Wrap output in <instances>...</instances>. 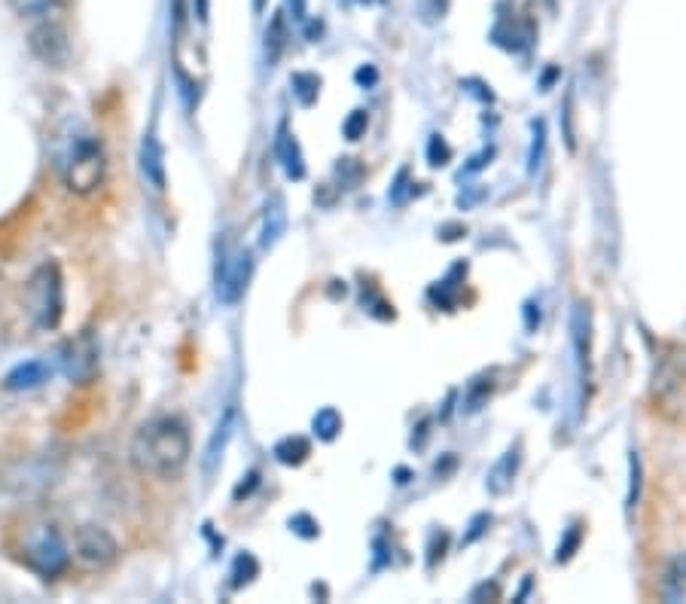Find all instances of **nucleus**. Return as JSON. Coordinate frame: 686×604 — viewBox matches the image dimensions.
Listing matches in <instances>:
<instances>
[{
    "label": "nucleus",
    "instance_id": "9d476101",
    "mask_svg": "<svg viewBox=\"0 0 686 604\" xmlns=\"http://www.w3.org/2000/svg\"><path fill=\"white\" fill-rule=\"evenodd\" d=\"M141 171L153 190H165V150L153 132H147L141 144Z\"/></svg>",
    "mask_w": 686,
    "mask_h": 604
},
{
    "label": "nucleus",
    "instance_id": "cd10ccee",
    "mask_svg": "<svg viewBox=\"0 0 686 604\" xmlns=\"http://www.w3.org/2000/svg\"><path fill=\"white\" fill-rule=\"evenodd\" d=\"M257 470H251V473H247V486H244V482H241V486L235 489V501H241V495H251V489L257 486Z\"/></svg>",
    "mask_w": 686,
    "mask_h": 604
},
{
    "label": "nucleus",
    "instance_id": "2f4dec72",
    "mask_svg": "<svg viewBox=\"0 0 686 604\" xmlns=\"http://www.w3.org/2000/svg\"><path fill=\"white\" fill-rule=\"evenodd\" d=\"M254 10H257V13L263 10V0H254Z\"/></svg>",
    "mask_w": 686,
    "mask_h": 604
},
{
    "label": "nucleus",
    "instance_id": "6e6552de",
    "mask_svg": "<svg viewBox=\"0 0 686 604\" xmlns=\"http://www.w3.org/2000/svg\"><path fill=\"white\" fill-rule=\"evenodd\" d=\"M251 269H254L251 251H241L232 263L223 266V275L217 278V293H220V299L226 302V306H232V302L241 299L247 281H251Z\"/></svg>",
    "mask_w": 686,
    "mask_h": 604
},
{
    "label": "nucleus",
    "instance_id": "a211bd4d",
    "mask_svg": "<svg viewBox=\"0 0 686 604\" xmlns=\"http://www.w3.org/2000/svg\"><path fill=\"white\" fill-rule=\"evenodd\" d=\"M311 428H315V434L321 437V440H336L339 437V431H342V415L333 409V406H324L315 418H311Z\"/></svg>",
    "mask_w": 686,
    "mask_h": 604
},
{
    "label": "nucleus",
    "instance_id": "dca6fc26",
    "mask_svg": "<svg viewBox=\"0 0 686 604\" xmlns=\"http://www.w3.org/2000/svg\"><path fill=\"white\" fill-rule=\"evenodd\" d=\"M308 455H311V446H308L305 437H287V440H281V443L275 446V458H278L281 464H287V467L302 464Z\"/></svg>",
    "mask_w": 686,
    "mask_h": 604
},
{
    "label": "nucleus",
    "instance_id": "f03ea898",
    "mask_svg": "<svg viewBox=\"0 0 686 604\" xmlns=\"http://www.w3.org/2000/svg\"><path fill=\"white\" fill-rule=\"evenodd\" d=\"M19 559L40 577L52 580L58 574H65L68 565H71V550L65 537H61V531L55 525H31L25 528L22 534V543H19Z\"/></svg>",
    "mask_w": 686,
    "mask_h": 604
},
{
    "label": "nucleus",
    "instance_id": "39448f33",
    "mask_svg": "<svg viewBox=\"0 0 686 604\" xmlns=\"http://www.w3.org/2000/svg\"><path fill=\"white\" fill-rule=\"evenodd\" d=\"M74 559L83 571H107L119 559V543L101 525H80L74 534Z\"/></svg>",
    "mask_w": 686,
    "mask_h": 604
},
{
    "label": "nucleus",
    "instance_id": "6ab92c4d",
    "mask_svg": "<svg viewBox=\"0 0 686 604\" xmlns=\"http://www.w3.org/2000/svg\"><path fill=\"white\" fill-rule=\"evenodd\" d=\"M284 223H287V217H284V205L275 199L272 202V208L266 211V223H263V248H272L275 241L281 238V232H284Z\"/></svg>",
    "mask_w": 686,
    "mask_h": 604
},
{
    "label": "nucleus",
    "instance_id": "4468645a",
    "mask_svg": "<svg viewBox=\"0 0 686 604\" xmlns=\"http://www.w3.org/2000/svg\"><path fill=\"white\" fill-rule=\"evenodd\" d=\"M232 409H226V415H223V421L217 425V431H214V437H211V443H208V452H205V473H211L214 467H217V461H220V452H223V446H226V440H229V434H232Z\"/></svg>",
    "mask_w": 686,
    "mask_h": 604
},
{
    "label": "nucleus",
    "instance_id": "bb28decb",
    "mask_svg": "<svg viewBox=\"0 0 686 604\" xmlns=\"http://www.w3.org/2000/svg\"><path fill=\"white\" fill-rule=\"evenodd\" d=\"M430 165H446V159L452 156V150H449V144L440 138V135H436L433 141H430Z\"/></svg>",
    "mask_w": 686,
    "mask_h": 604
},
{
    "label": "nucleus",
    "instance_id": "4be33fe9",
    "mask_svg": "<svg viewBox=\"0 0 686 604\" xmlns=\"http://www.w3.org/2000/svg\"><path fill=\"white\" fill-rule=\"evenodd\" d=\"M257 571H260V565H257V559H254L251 553L238 556V559H235V568H232V586L238 589V586H244V583H251V580L257 577Z\"/></svg>",
    "mask_w": 686,
    "mask_h": 604
},
{
    "label": "nucleus",
    "instance_id": "f257e3e1",
    "mask_svg": "<svg viewBox=\"0 0 686 604\" xmlns=\"http://www.w3.org/2000/svg\"><path fill=\"white\" fill-rule=\"evenodd\" d=\"M190 452H193L190 428L177 415H159L144 421L129 446V458L135 470L156 479L177 476L186 467V461H190Z\"/></svg>",
    "mask_w": 686,
    "mask_h": 604
},
{
    "label": "nucleus",
    "instance_id": "a878e982",
    "mask_svg": "<svg viewBox=\"0 0 686 604\" xmlns=\"http://www.w3.org/2000/svg\"><path fill=\"white\" fill-rule=\"evenodd\" d=\"M577 547H580V528L574 525V528L568 531V537L558 543V553H555V559H558V562H568V559L574 556V550H577Z\"/></svg>",
    "mask_w": 686,
    "mask_h": 604
},
{
    "label": "nucleus",
    "instance_id": "20e7f679",
    "mask_svg": "<svg viewBox=\"0 0 686 604\" xmlns=\"http://www.w3.org/2000/svg\"><path fill=\"white\" fill-rule=\"evenodd\" d=\"M107 174V156L98 138L86 135L71 147V156L65 162V184L77 196H89L104 184Z\"/></svg>",
    "mask_w": 686,
    "mask_h": 604
},
{
    "label": "nucleus",
    "instance_id": "5701e85b",
    "mask_svg": "<svg viewBox=\"0 0 686 604\" xmlns=\"http://www.w3.org/2000/svg\"><path fill=\"white\" fill-rule=\"evenodd\" d=\"M629 498H626V510H635L638 507V498H641V458L638 452H632L629 458Z\"/></svg>",
    "mask_w": 686,
    "mask_h": 604
},
{
    "label": "nucleus",
    "instance_id": "f3484780",
    "mask_svg": "<svg viewBox=\"0 0 686 604\" xmlns=\"http://www.w3.org/2000/svg\"><path fill=\"white\" fill-rule=\"evenodd\" d=\"M293 95L299 98L302 107H311L318 101V92H321V77L318 74H308V71H299L293 74Z\"/></svg>",
    "mask_w": 686,
    "mask_h": 604
},
{
    "label": "nucleus",
    "instance_id": "423d86ee",
    "mask_svg": "<svg viewBox=\"0 0 686 604\" xmlns=\"http://www.w3.org/2000/svg\"><path fill=\"white\" fill-rule=\"evenodd\" d=\"M58 360H61V373H65L71 382H77V385L92 382L98 373V364H101V348H98L95 333L83 330L74 339H68L65 345H61Z\"/></svg>",
    "mask_w": 686,
    "mask_h": 604
},
{
    "label": "nucleus",
    "instance_id": "aec40b11",
    "mask_svg": "<svg viewBox=\"0 0 686 604\" xmlns=\"http://www.w3.org/2000/svg\"><path fill=\"white\" fill-rule=\"evenodd\" d=\"M543 150H546V123H543V119H534V123H531V150H528V171L531 174L540 168Z\"/></svg>",
    "mask_w": 686,
    "mask_h": 604
},
{
    "label": "nucleus",
    "instance_id": "f8f14e48",
    "mask_svg": "<svg viewBox=\"0 0 686 604\" xmlns=\"http://www.w3.org/2000/svg\"><path fill=\"white\" fill-rule=\"evenodd\" d=\"M275 153H278V162L284 168V174L290 180H302L305 177V162H302V150L296 144V138L287 132V126L278 129V141H275Z\"/></svg>",
    "mask_w": 686,
    "mask_h": 604
},
{
    "label": "nucleus",
    "instance_id": "412c9836",
    "mask_svg": "<svg viewBox=\"0 0 686 604\" xmlns=\"http://www.w3.org/2000/svg\"><path fill=\"white\" fill-rule=\"evenodd\" d=\"M10 7L22 19H46L55 10V0H10Z\"/></svg>",
    "mask_w": 686,
    "mask_h": 604
},
{
    "label": "nucleus",
    "instance_id": "7c9ffc66",
    "mask_svg": "<svg viewBox=\"0 0 686 604\" xmlns=\"http://www.w3.org/2000/svg\"><path fill=\"white\" fill-rule=\"evenodd\" d=\"M211 4V0H196V16H199V22H208V7Z\"/></svg>",
    "mask_w": 686,
    "mask_h": 604
},
{
    "label": "nucleus",
    "instance_id": "393cba45",
    "mask_svg": "<svg viewBox=\"0 0 686 604\" xmlns=\"http://www.w3.org/2000/svg\"><path fill=\"white\" fill-rule=\"evenodd\" d=\"M290 531L311 540V537H318V534H321V525H318L315 519H311L308 513H296V516L290 519Z\"/></svg>",
    "mask_w": 686,
    "mask_h": 604
},
{
    "label": "nucleus",
    "instance_id": "0eeeda50",
    "mask_svg": "<svg viewBox=\"0 0 686 604\" xmlns=\"http://www.w3.org/2000/svg\"><path fill=\"white\" fill-rule=\"evenodd\" d=\"M31 49H34V55L40 58L43 65H52V68H61L68 62V55H71L68 34H65V28L55 25V22H40L31 31Z\"/></svg>",
    "mask_w": 686,
    "mask_h": 604
},
{
    "label": "nucleus",
    "instance_id": "b1692460",
    "mask_svg": "<svg viewBox=\"0 0 686 604\" xmlns=\"http://www.w3.org/2000/svg\"><path fill=\"white\" fill-rule=\"evenodd\" d=\"M366 126H369V116H366V110H354L345 123H342V132H345V138L348 141H360L363 138V132H366Z\"/></svg>",
    "mask_w": 686,
    "mask_h": 604
},
{
    "label": "nucleus",
    "instance_id": "9b49d317",
    "mask_svg": "<svg viewBox=\"0 0 686 604\" xmlns=\"http://www.w3.org/2000/svg\"><path fill=\"white\" fill-rule=\"evenodd\" d=\"M519 461H522L519 446L507 449L501 458H497V464L488 470V482H485L491 495H504V492L513 486V476H516V470H519Z\"/></svg>",
    "mask_w": 686,
    "mask_h": 604
},
{
    "label": "nucleus",
    "instance_id": "ddd939ff",
    "mask_svg": "<svg viewBox=\"0 0 686 604\" xmlns=\"http://www.w3.org/2000/svg\"><path fill=\"white\" fill-rule=\"evenodd\" d=\"M662 601H668V604L686 601V556L671 559V565L665 568V577H662Z\"/></svg>",
    "mask_w": 686,
    "mask_h": 604
},
{
    "label": "nucleus",
    "instance_id": "1a4fd4ad",
    "mask_svg": "<svg viewBox=\"0 0 686 604\" xmlns=\"http://www.w3.org/2000/svg\"><path fill=\"white\" fill-rule=\"evenodd\" d=\"M52 379V367H49V360L37 357V360H25V364L13 367L4 379V388L7 391H34L40 388L43 382Z\"/></svg>",
    "mask_w": 686,
    "mask_h": 604
},
{
    "label": "nucleus",
    "instance_id": "7ed1b4c3",
    "mask_svg": "<svg viewBox=\"0 0 686 604\" xmlns=\"http://www.w3.org/2000/svg\"><path fill=\"white\" fill-rule=\"evenodd\" d=\"M25 306L40 330H55L65 315V281L55 263H43L25 284Z\"/></svg>",
    "mask_w": 686,
    "mask_h": 604
},
{
    "label": "nucleus",
    "instance_id": "2eb2a0df",
    "mask_svg": "<svg viewBox=\"0 0 686 604\" xmlns=\"http://www.w3.org/2000/svg\"><path fill=\"white\" fill-rule=\"evenodd\" d=\"M284 46H287V22H284L281 13H275L272 22H269V28H266V58H269V65L278 62Z\"/></svg>",
    "mask_w": 686,
    "mask_h": 604
},
{
    "label": "nucleus",
    "instance_id": "c85d7f7f",
    "mask_svg": "<svg viewBox=\"0 0 686 604\" xmlns=\"http://www.w3.org/2000/svg\"><path fill=\"white\" fill-rule=\"evenodd\" d=\"M376 80H379V74H376V68H372V65H366V68L357 71V83H360V86H372Z\"/></svg>",
    "mask_w": 686,
    "mask_h": 604
},
{
    "label": "nucleus",
    "instance_id": "c756f323",
    "mask_svg": "<svg viewBox=\"0 0 686 604\" xmlns=\"http://www.w3.org/2000/svg\"><path fill=\"white\" fill-rule=\"evenodd\" d=\"M290 10H293V19L296 22H305V0H287Z\"/></svg>",
    "mask_w": 686,
    "mask_h": 604
}]
</instances>
